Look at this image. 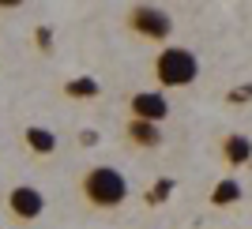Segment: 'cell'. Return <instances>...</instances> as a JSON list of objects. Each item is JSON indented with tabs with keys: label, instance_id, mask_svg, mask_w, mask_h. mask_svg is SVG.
<instances>
[{
	"label": "cell",
	"instance_id": "obj_1",
	"mask_svg": "<svg viewBox=\"0 0 252 229\" xmlns=\"http://www.w3.org/2000/svg\"><path fill=\"white\" fill-rule=\"evenodd\" d=\"M75 192L83 199L87 210H98V214H109V210H121L132 196V184L117 166H87L75 180Z\"/></svg>",
	"mask_w": 252,
	"mask_h": 229
},
{
	"label": "cell",
	"instance_id": "obj_2",
	"mask_svg": "<svg viewBox=\"0 0 252 229\" xmlns=\"http://www.w3.org/2000/svg\"><path fill=\"white\" fill-rule=\"evenodd\" d=\"M151 79H155V90L169 94V90H189L196 79H200V57L189 49V45H162L151 57Z\"/></svg>",
	"mask_w": 252,
	"mask_h": 229
},
{
	"label": "cell",
	"instance_id": "obj_3",
	"mask_svg": "<svg viewBox=\"0 0 252 229\" xmlns=\"http://www.w3.org/2000/svg\"><path fill=\"white\" fill-rule=\"evenodd\" d=\"M125 30L132 38H139V42L162 49L173 38V15L166 8H158V4H132L125 11Z\"/></svg>",
	"mask_w": 252,
	"mask_h": 229
},
{
	"label": "cell",
	"instance_id": "obj_4",
	"mask_svg": "<svg viewBox=\"0 0 252 229\" xmlns=\"http://www.w3.org/2000/svg\"><path fill=\"white\" fill-rule=\"evenodd\" d=\"M4 207H8V218L15 226H31V222H38L45 214V196H42V188H34V184H15L4 196Z\"/></svg>",
	"mask_w": 252,
	"mask_h": 229
},
{
	"label": "cell",
	"instance_id": "obj_5",
	"mask_svg": "<svg viewBox=\"0 0 252 229\" xmlns=\"http://www.w3.org/2000/svg\"><path fill=\"white\" fill-rule=\"evenodd\" d=\"M128 116L132 120H147V124H162L169 116V94L162 90H136L128 98Z\"/></svg>",
	"mask_w": 252,
	"mask_h": 229
},
{
	"label": "cell",
	"instance_id": "obj_6",
	"mask_svg": "<svg viewBox=\"0 0 252 229\" xmlns=\"http://www.w3.org/2000/svg\"><path fill=\"white\" fill-rule=\"evenodd\" d=\"M219 158L226 169H245L252 166V136L245 132H226L219 139Z\"/></svg>",
	"mask_w": 252,
	"mask_h": 229
},
{
	"label": "cell",
	"instance_id": "obj_7",
	"mask_svg": "<svg viewBox=\"0 0 252 229\" xmlns=\"http://www.w3.org/2000/svg\"><path fill=\"white\" fill-rule=\"evenodd\" d=\"M125 143L132 146V150H158V146L166 143V136H162V128H158V124L132 120V116H128V120H125Z\"/></svg>",
	"mask_w": 252,
	"mask_h": 229
},
{
	"label": "cell",
	"instance_id": "obj_8",
	"mask_svg": "<svg viewBox=\"0 0 252 229\" xmlns=\"http://www.w3.org/2000/svg\"><path fill=\"white\" fill-rule=\"evenodd\" d=\"M19 139H23V150L31 158H53L57 154V132L45 124H27L19 132Z\"/></svg>",
	"mask_w": 252,
	"mask_h": 229
},
{
	"label": "cell",
	"instance_id": "obj_9",
	"mask_svg": "<svg viewBox=\"0 0 252 229\" xmlns=\"http://www.w3.org/2000/svg\"><path fill=\"white\" fill-rule=\"evenodd\" d=\"M241 196H245L241 180H237V177H222L219 184L211 188L207 203H211V207H215V210H226V207H233V203H241Z\"/></svg>",
	"mask_w": 252,
	"mask_h": 229
},
{
	"label": "cell",
	"instance_id": "obj_10",
	"mask_svg": "<svg viewBox=\"0 0 252 229\" xmlns=\"http://www.w3.org/2000/svg\"><path fill=\"white\" fill-rule=\"evenodd\" d=\"M61 94L72 98V102H94L98 94H102V83H98L94 75H75V79H64Z\"/></svg>",
	"mask_w": 252,
	"mask_h": 229
},
{
	"label": "cell",
	"instance_id": "obj_11",
	"mask_svg": "<svg viewBox=\"0 0 252 229\" xmlns=\"http://www.w3.org/2000/svg\"><path fill=\"white\" fill-rule=\"evenodd\" d=\"M173 188H177V184H173L169 177L155 180V188H147V192H143V203H147V207H162V203L173 196Z\"/></svg>",
	"mask_w": 252,
	"mask_h": 229
},
{
	"label": "cell",
	"instance_id": "obj_12",
	"mask_svg": "<svg viewBox=\"0 0 252 229\" xmlns=\"http://www.w3.org/2000/svg\"><path fill=\"white\" fill-rule=\"evenodd\" d=\"M34 45H38V53H42V57H49L53 53V45H57V38H53V27H34Z\"/></svg>",
	"mask_w": 252,
	"mask_h": 229
},
{
	"label": "cell",
	"instance_id": "obj_13",
	"mask_svg": "<svg viewBox=\"0 0 252 229\" xmlns=\"http://www.w3.org/2000/svg\"><path fill=\"white\" fill-rule=\"evenodd\" d=\"M249 98H252V86H241V90H230V94H226V102H230V105L249 102Z\"/></svg>",
	"mask_w": 252,
	"mask_h": 229
},
{
	"label": "cell",
	"instance_id": "obj_14",
	"mask_svg": "<svg viewBox=\"0 0 252 229\" xmlns=\"http://www.w3.org/2000/svg\"><path fill=\"white\" fill-rule=\"evenodd\" d=\"M79 146H98V132L94 128H83V132H79Z\"/></svg>",
	"mask_w": 252,
	"mask_h": 229
},
{
	"label": "cell",
	"instance_id": "obj_15",
	"mask_svg": "<svg viewBox=\"0 0 252 229\" xmlns=\"http://www.w3.org/2000/svg\"><path fill=\"white\" fill-rule=\"evenodd\" d=\"M8 11H23V0H0V15H8Z\"/></svg>",
	"mask_w": 252,
	"mask_h": 229
}]
</instances>
